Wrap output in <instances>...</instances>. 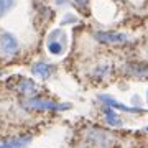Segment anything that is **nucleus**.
<instances>
[{
    "label": "nucleus",
    "mask_w": 148,
    "mask_h": 148,
    "mask_svg": "<svg viewBox=\"0 0 148 148\" xmlns=\"http://www.w3.org/2000/svg\"><path fill=\"white\" fill-rule=\"evenodd\" d=\"M15 3V0H0V15H3L10 10Z\"/></svg>",
    "instance_id": "10"
},
{
    "label": "nucleus",
    "mask_w": 148,
    "mask_h": 148,
    "mask_svg": "<svg viewBox=\"0 0 148 148\" xmlns=\"http://www.w3.org/2000/svg\"><path fill=\"white\" fill-rule=\"evenodd\" d=\"M33 74L35 76H38V77H43V79H46V77H49V74H51V66L46 63H36L35 66H33Z\"/></svg>",
    "instance_id": "5"
},
{
    "label": "nucleus",
    "mask_w": 148,
    "mask_h": 148,
    "mask_svg": "<svg viewBox=\"0 0 148 148\" xmlns=\"http://www.w3.org/2000/svg\"><path fill=\"white\" fill-rule=\"evenodd\" d=\"M48 49H49L51 54H61L63 53V45L58 43L56 40H53V41H49V45H48Z\"/></svg>",
    "instance_id": "9"
},
{
    "label": "nucleus",
    "mask_w": 148,
    "mask_h": 148,
    "mask_svg": "<svg viewBox=\"0 0 148 148\" xmlns=\"http://www.w3.org/2000/svg\"><path fill=\"white\" fill-rule=\"evenodd\" d=\"M106 120L110 123V125H120V119H119V115H117L114 110H110V109H106Z\"/></svg>",
    "instance_id": "8"
},
{
    "label": "nucleus",
    "mask_w": 148,
    "mask_h": 148,
    "mask_svg": "<svg viewBox=\"0 0 148 148\" xmlns=\"http://www.w3.org/2000/svg\"><path fill=\"white\" fill-rule=\"evenodd\" d=\"M16 48H18V43L13 38V35H10V33L0 35V51L2 53L13 54V53H16Z\"/></svg>",
    "instance_id": "2"
},
{
    "label": "nucleus",
    "mask_w": 148,
    "mask_h": 148,
    "mask_svg": "<svg viewBox=\"0 0 148 148\" xmlns=\"http://www.w3.org/2000/svg\"><path fill=\"white\" fill-rule=\"evenodd\" d=\"M104 102H109V106L112 107H117V109H122V110H128V112H138V109H130V107H125V106H122V104H119V102H115L112 97H107V95H102L101 97Z\"/></svg>",
    "instance_id": "7"
},
{
    "label": "nucleus",
    "mask_w": 148,
    "mask_h": 148,
    "mask_svg": "<svg viewBox=\"0 0 148 148\" xmlns=\"http://www.w3.org/2000/svg\"><path fill=\"white\" fill-rule=\"evenodd\" d=\"M97 38L106 43H122L127 40V36L122 33H97Z\"/></svg>",
    "instance_id": "4"
},
{
    "label": "nucleus",
    "mask_w": 148,
    "mask_h": 148,
    "mask_svg": "<svg viewBox=\"0 0 148 148\" xmlns=\"http://www.w3.org/2000/svg\"><path fill=\"white\" fill-rule=\"evenodd\" d=\"M32 142V137H15L0 142V148H23Z\"/></svg>",
    "instance_id": "3"
},
{
    "label": "nucleus",
    "mask_w": 148,
    "mask_h": 148,
    "mask_svg": "<svg viewBox=\"0 0 148 148\" xmlns=\"http://www.w3.org/2000/svg\"><path fill=\"white\" fill-rule=\"evenodd\" d=\"M76 2H77V3H81V5H84V3L87 2V0H76Z\"/></svg>",
    "instance_id": "11"
},
{
    "label": "nucleus",
    "mask_w": 148,
    "mask_h": 148,
    "mask_svg": "<svg viewBox=\"0 0 148 148\" xmlns=\"http://www.w3.org/2000/svg\"><path fill=\"white\" fill-rule=\"evenodd\" d=\"M58 2H61V0H58Z\"/></svg>",
    "instance_id": "12"
},
{
    "label": "nucleus",
    "mask_w": 148,
    "mask_h": 148,
    "mask_svg": "<svg viewBox=\"0 0 148 148\" xmlns=\"http://www.w3.org/2000/svg\"><path fill=\"white\" fill-rule=\"evenodd\" d=\"M16 89L20 90V92H23V94H32V92H35V84H33L32 81H27V79H23L18 84V87Z\"/></svg>",
    "instance_id": "6"
},
{
    "label": "nucleus",
    "mask_w": 148,
    "mask_h": 148,
    "mask_svg": "<svg viewBox=\"0 0 148 148\" xmlns=\"http://www.w3.org/2000/svg\"><path fill=\"white\" fill-rule=\"evenodd\" d=\"M25 107L28 109H36V110H63L68 109V106L63 104H56L51 101H45V99H32V101L25 102Z\"/></svg>",
    "instance_id": "1"
},
{
    "label": "nucleus",
    "mask_w": 148,
    "mask_h": 148,
    "mask_svg": "<svg viewBox=\"0 0 148 148\" xmlns=\"http://www.w3.org/2000/svg\"><path fill=\"white\" fill-rule=\"evenodd\" d=\"M147 132H148V128H147Z\"/></svg>",
    "instance_id": "13"
}]
</instances>
